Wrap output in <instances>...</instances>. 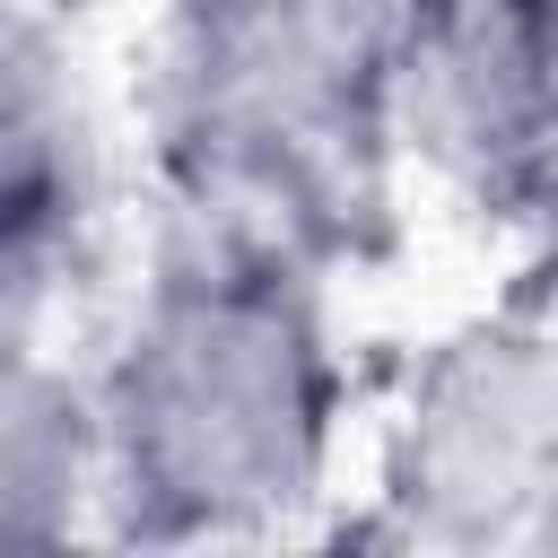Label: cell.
<instances>
[{
  "label": "cell",
  "mask_w": 558,
  "mask_h": 558,
  "mask_svg": "<svg viewBox=\"0 0 558 558\" xmlns=\"http://www.w3.org/2000/svg\"><path fill=\"white\" fill-rule=\"evenodd\" d=\"M331 401V349L279 253L174 262L96 410L105 488L148 541L279 523L323 480Z\"/></svg>",
  "instance_id": "1"
},
{
  "label": "cell",
  "mask_w": 558,
  "mask_h": 558,
  "mask_svg": "<svg viewBox=\"0 0 558 558\" xmlns=\"http://www.w3.org/2000/svg\"><path fill=\"white\" fill-rule=\"evenodd\" d=\"M410 0H174V140L288 227L375 209Z\"/></svg>",
  "instance_id": "2"
},
{
  "label": "cell",
  "mask_w": 558,
  "mask_h": 558,
  "mask_svg": "<svg viewBox=\"0 0 558 558\" xmlns=\"http://www.w3.org/2000/svg\"><path fill=\"white\" fill-rule=\"evenodd\" d=\"M558 488V331L480 323L445 340L392 436V514L410 541H523Z\"/></svg>",
  "instance_id": "3"
},
{
  "label": "cell",
  "mask_w": 558,
  "mask_h": 558,
  "mask_svg": "<svg viewBox=\"0 0 558 558\" xmlns=\"http://www.w3.org/2000/svg\"><path fill=\"white\" fill-rule=\"evenodd\" d=\"M392 122L488 209H558V17L523 0H410Z\"/></svg>",
  "instance_id": "4"
},
{
  "label": "cell",
  "mask_w": 558,
  "mask_h": 558,
  "mask_svg": "<svg viewBox=\"0 0 558 558\" xmlns=\"http://www.w3.org/2000/svg\"><path fill=\"white\" fill-rule=\"evenodd\" d=\"M78 209V105L52 35L0 0V244L52 253Z\"/></svg>",
  "instance_id": "5"
},
{
  "label": "cell",
  "mask_w": 558,
  "mask_h": 558,
  "mask_svg": "<svg viewBox=\"0 0 558 558\" xmlns=\"http://www.w3.org/2000/svg\"><path fill=\"white\" fill-rule=\"evenodd\" d=\"M105 480L96 410L26 366H0V549H52Z\"/></svg>",
  "instance_id": "6"
},
{
  "label": "cell",
  "mask_w": 558,
  "mask_h": 558,
  "mask_svg": "<svg viewBox=\"0 0 558 558\" xmlns=\"http://www.w3.org/2000/svg\"><path fill=\"white\" fill-rule=\"evenodd\" d=\"M523 541H532V549H558V488L541 497V514H532V532H523Z\"/></svg>",
  "instance_id": "7"
},
{
  "label": "cell",
  "mask_w": 558,
  "mask_h": 558,
  "mask_svg": "<svg viewBox=\"0 0 558 558\" xmlns=\"http://www.w3.org/2000/svg\"><path fill=\"white\" fill-rule=\"evenodd\" d=\"M523 9H541V17H558V0H523Z\"/></svg>",
  "instance_id": "8"
}]
</instances>
